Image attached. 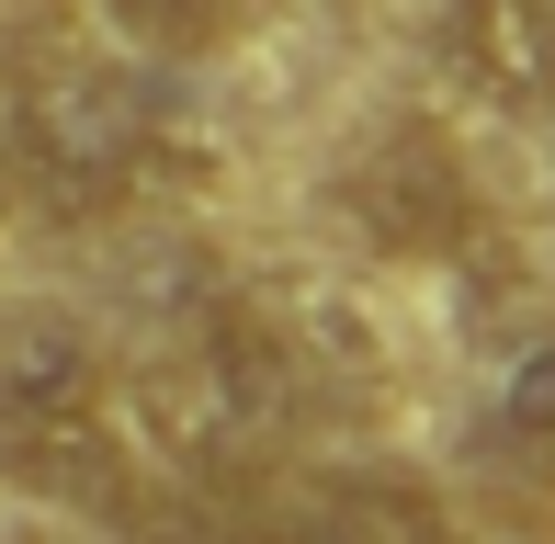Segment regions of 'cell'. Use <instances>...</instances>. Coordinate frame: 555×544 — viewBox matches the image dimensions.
Masks as SVG:
<instances>
[{
    "label": "cell",
    "instance_id": "1",
    "mask_svg": "<svg viewBox=\"0 0 555 544\" xmlns=\"http://www.w3.org/2000/svg\"><path fill=\"white\" fill-rule=\"evenodd\" d=\"M0 477L57 510H125L137 442L114 419V363L68 307H0Z\"/></svg>",
    "mask_w": 555,
    "mask_h": 544
},
{
    "label": "cell",
    "instance_id": "2",
    "mask_svg": "<svg viewBox=\"0 0 555 544\" xmlns=\"http://www.w3.org/2000/svg\"><path fill=\"white\" fill-rule=\"evenodd\" d=\"M147 147H159V103L103 57H46L12 80V182L46 216H103L137 193Z\"/></svg>",
    "mask_w": 555,
    "mask_h": 544
},
{
    "label": "cell",
    "instance_id": "3",
    "mask_svg": "<svg viewBox=\"0 0 555 544\" xmlns=\"http://www.w3.org/2000/svg\"><path fill=\"white\" fill-rule=\"evenodd\" d=\"M340 216L374 238L386 261H453L476 238V182L465 147H453L431 114H397L340 159Z\"/></svg>",
    "mask_w": 555,
    "mask_h": 544
},
{
    "label": "cell",
    "instance_id": "4",
    "mask_svg": "<svg viewBox=\"0 0 555 544\" xmlns=\"http://www.w3.org/2000/svg\"><path fill=\"white\" fill-rule=\"evenodd\" d=\"M249 544H453V510L420 477H307V488H272L249 510Z\"/></svg>",
    "mask_w": 555,
    "mask_h": 544
},
{
    "label": "cell",
    "instance_id": "5",
    "mask_svg": "<svg viewBox=\"0 0 555 544\" xmlns=\"http://www.w3.org/2000/svg\"><path fill=\"white\" fill-rule=\"evenodd\" d=\"M193 409H205V454H261L295 419V352L272 318L227 307L205 340H193Z\"/></svg>",
    "mask_w": 555,
    "mask_h": 544
},
{
    "label": "cell",
    "instance_id": "6",
    "mask_svg": "<svg viewBox=\"0 0 555 544\" xmlns=\"http://www.w3.org/2000/svg\"><path fill=\"white\" fill-rule=\"evenodd\" d=\"M442 46L476 91L499 103H555V0H453L442 12Z\"/></svg>",
    "mask_w": 555,
    "mask_h": 544
},
{
    "label": "cell",
    "instance_id": "7",
    "mask_svg": "<svg viewBox=\"0 0 555 544\" xmlns=\"http://www.w3.org/2000/svg\"><path fill=\"white\" fill-rule=\"evenodd\" d=\"M488 454L511 465L521 488H555V340H533V352L499 375V398H488Z\"/></svg>",
    "mask_w": 555,
    "mask_h": 544
},
{
    "label": "cell",
    "instance_id": "8",
    "mask_svg": "<svg viewBox=\"0 0 555 544\" xmlns=\"http://www.w3.org/2000/svg\"><path fill=\"white\" fill-rule=\"evenodd\" d=\"M249 510L261 500H238L227 477H170V488H137L114 522L125 544H249Z\"/></svg>",
    "mask_w": 555,
    "mask_h": 544
},
{
    "label": "cell",
    "instance_id": "9",
    "mask_svg": "<svg viewBox=\"0 0 555 544\" xmlns=\"http://www.w3.org/2000/svg\"><path fill=\"white\" fill-rule=\"evenodd\" d=\"M137 46H159V57H205V46L238 35V0H103Z\"/></svg>",
    "mask_w": 555,
    "mask_h": 544
},
{
    "label": "cell",
    "instance_id": "10",
    "mask_svg": "<svg viewBox=\"0 0 555 544\" xmlns=\"http://www.w3.org/2000/svg\"><path fill=\"white\" fill-rule=\"evenodd\" d=\"M12 23H23V0H0V46H12Z\"/></svg>",
    "mask_w": 555,
    "mask_h": 544
},
{
    "label": "cell",
    "instance_id": "11",
    "mask_svg": "<svg viewBox=\"0 0 555 544\" xmlns=\"http://www.w3.org/2000/svg\"><path fill=\"white\" fill-rule=\"evenodd\" d=\"M0 205H12V182H0Z\"/></svg>",
    "mask_w": 555,
    "mask_h": 544
}]
</instances>
